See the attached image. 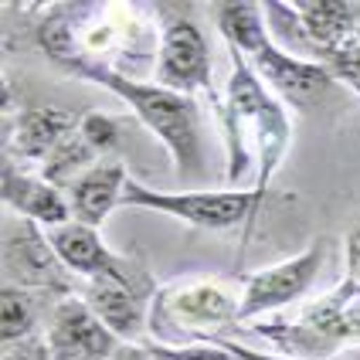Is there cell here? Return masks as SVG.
<instances>
[{
    "instance_id": "obj_5",
    "label": "cell",
    "mask_w": 360,
    "mask_h": 360,
    "mask_svg": "<svg viewBox=\"0 0 360 360\" xmlns=\"http://www.w3.org/2000/svg\"><path fill=\"white\" fill-rule=\"evenodd\" d=\"M289 11L313 58L360 96V0H296Z\"/></svg>"
},
{
    "instance_id": "obj_10",
    "label": "cell",
    "mask_w": 360,
    "mask_h": 360,
    "mask_svg": "<svg viewBox=\"0 0 360 360\" xmlns=\"http://www.w3.org/2000/svg\"><path fill=\"white\" fill-rule=\"evenodd\" d=\"M245 61L252 65V72L259 75L262 85L276 92V99L289 102V105H296V109L313 105V102L323 99V96L337 85V79L323 68L320 61L296 58V55L282 51L272 38L262 41Z\"/></svg>"
},
{
    "instance_id": "obj_3",
    "label": "cell",
    "mask_w": 360,
    "mask_h": 360,
    "mask_svg": "<svg viewBox=\"0 0 360 360\" xmlns=\"http://www.w3.org/2000/svg\"><path fill=\"white\" fill-rule=\"evenodd\" d=\"M65 72L75 75V79L92 82V85H102L112 96H120L133 109V116L150 133H157V140L170 150L180 177H198L204 170V157H200V116H198V102L191 96L160 89L157 82L126 79L120 72L99 68V65H72Z\"/></svg>"
},
{
    "instance_id": "obj_8",
    "label": "cell",
    "mask_w": 360,
    "mask_h": 360,
    "mask_svg": "<svg viewBox=\"0 0 360 360\" xmlns=\"http://www.w3.org/2000/svg\"><path fill=\"white\" fill-rule=\"evenodd\" d=\"M153 82L191 99L194 92H211V44L198 27V20L184 14L160 18V51Z\"/></svg>"
},
{
    "instance_id": "obj_11",
    "label": "cell",
    "mask_w": 360,
    "mask_h": 360,
    "mask_svg": "<svg viewBox=\"0 0 360 360\" xmlns=\"http://www.w3.org/2000/svg\"><path fill=\"white\" fill-rule=\"evenodd\" d=\"M44 340L51 347L55 360H112V354L122 343L82 296L55 302Z\"/></svg>"
},
{
    "instance_id": "obj_12",
    "label": "cell",
    "mask_w": 360,
    "mask_h": 360,
    "mask_svg": "<svg viewBox=\"0 0 360 360\" xmlns=\"http://www.w3.org/2000/svg\"><path fill=\"white\" fill-rule=\"evenodd\" d=\"M323 265V245H309L302 255L269 265L252 272L248 279L241 282V320L252 316H265L272 309H282L289 302H296L313 285L316 272Z\"/></svg>"
},
{
    "instance_id": "obj_24",
    "label": "cell",
    "mask_w": 360,
    "mask_h": 360,
    "mask_svg": "<svg viewBox=\"0 0 360 360\" xmlns=\"http://www.w3.org/2000/svg\"><path fill=\"white\" fill-rule=\"evenodd\" d=\"M211 343H221L235 360H300V357H285V354H279V357H276V354H262V350H252V347H245V343L221 340V337L218 340H211Z\"/></svg>"
},
{
    "instance_id": "obj_9",
    "label": "cell",
    "mask_w": 360,
    "mask_h": 360,
    "mask_svg": "<svg viewBox=\"0 0 360 360\" xmlns=\"http://www.w3.org/2000/svg\"><path fill=\"white\" fill-rule=\"evenodd\" d=\"M4 285L55 292L61 300L72 296V272L61 265L44 228L34 221H20L14 231L4 235Z\"/></svg>"
},
{
    "instance_id": "obj_18",
    "label": "cell",
    "mask_w": 360,
    "mask_h": 360,
    "mask_svg": "<svg viewBox=\"0 0 360 360\" xmlns=\"http://www.w3.org/2000/svg\"><path fill=\"white\" fill-rule=\"evenodd\" d=\"M96 163H99V153H96V150L85 143V136L75 129L48 160L41 163V177L48 180L51 187H58V191H72L75 180L85 177Z\"/></svg>"
},
{
    "instance_id": "obj_20",
    "label": "cell",
    "mask_w": 360,
    "mask_h": 360,
    "mask_svg": "<svg viewBox=\"0 0 360 360\" xmlns=\"http://www.w3.org/2000/svg\"><path fill=\"white\" fill-rule=\"evenodd\" d=\"M79 133L85 136V143L96 150V153H112L120 150V140H122V120L116 116H105V112H89L79 120Z\"/></svg>"
},
{
    "instance_id": "obj_25",
    "label": "cell",
    "mask_w": 360,
    "mask_h": 360,
    "mask_svg": "<svg viewBox=\"0 0 360 360\" xmlns=\"http://www.w3.org/2000/svg\"><path fill=\"white\" fill-rule=\"evenodd\" d=\"M112 360H157L146 347H140V343H120V350L112 354Z\"/></svg>"
},
{
    "instance_id": "obj_21",
    "label": "cell",
    "mask_w": 360,
    "mask_h": 360,
    "mask_svg": "<svg viewBox=\"0 0 360 360\" xmlns=\"http://www.w3.org/2000/svg\"><path fill=\"white\" fill-rule=\"evenodd\" d=\"M157 360H235L221 343H191V347H163V343H143Z\"/></svg>"
},
{
    "instance_id": "obj_4",
    "label": "cell",
    "mask_w": 360,
    "mask_h": 360,
    "mask_svg": "<svg viewBox=\"0 0 360 360\" xmlns=\"http://www.w3.org/2000/svg\"><path fill=\"white\" fill-rule=\"evenodd\" d=\"M241 320V289L224 279H174L150 309V343H211L221 326Z\"/></svg>"
},
{
    "instance_id": "obj_15",
    "label": "cell",
    "mask_w": 360,
    "mask_h": 360,
    "mask_svg": "<svg viewBox=\"0 0 360 360\" xmlns=\"http://www.w3.org/2000/svg\"><path fill=\"white\" fill-rule=\"evenodd\" d=\"M126 167L120 160H99L75 187L68 191V204H72V221H79L85 228H96L109 221L112 207L122 204V187H126Z\"/></svg>"
},
{
    "instance_id": "obj_7",
    "label": "cell",
    "mask_w": 360,
    "mask_h": 360,
    "mask_svg": "<svg viewBox=\"0 0 360 360\" xmlns=\"http://www.w3.org/2000/svg\"><path fill=\"white\" fill-rule=\"evenodd\" d=\"M157 292V282L140 262L116 255L105 272L85 282L82 300L122 343H140L143 333H150V309Z\"/></svg>"
},
{
    "instance_id": "obj_14",
    "label": "cell",
    "mask_w": 360,
    "mask_h": 360,
    "mask_svg": "<svg viewBox=\"0 0 360 360\" xmlns=\"http://www.w3.org/2000/svg\"><path fill=\"white\" fill-rule=\"evenodd\" d=\"M4 204L18 211L24 221H34L41 228H61L72 221V204L58 187H51L44 177L14 174V160L4 157V184H0Z\"/></svg>"
},
{
    "instance_id": "obj_17",
    "label": "cell",
    "mask_w": 360,
    "mask_h": 360,
    "mask_svg": "<svg viewBox=\"0 0 360 360\" xmlns=\"http://www.w3.org/2000/svg\"><path fill=\"white\" fill-rule=\"evenodd\" d=\"M265 7L252 4V0H224L214 7V20H218L221 38L228 41V48H235L238 55H252L262 41L269 38L265 31Z\"/></svg>"
},
{
    "instance_id": "obj_23",
    "label": "cell",
    "mask_w": 360,
    "mask_h": 360,
    "mask_svg": "<svg viewBox=\"0 0 360 360\" xmlns=\"http://www.w3.org/2000/svg\"><path fill=\"white\" fill-rule=\"evenodd\" d=\"M340 289H347L350 296H360V221L347 235V276H343Z\"/></svg>"
},
{
    "instance_id": "obj_1",
    "label": "cell",
    "mask_w": 360,
    "mask_h": 360,
    "mask_svg": "<svg viewBox=\"0 0 360 360\" xmlns=\"http://www.w3.org/2000/svg\"><path fill=\"white\" fill-rule=\"evenodd\" d=\"M48 58L72 65H99L126 79L157 68L160 34L133 4H58L38 31Z\"/></svg>"
},
{
    "instance_id": "obj_16",
    "label": "cell",
    "mask_w": 360,
    "mask_h": 360,
    "mask_svg": "<svg viewBox=\"0 0 360 360\" xmlns=\"http://www.w3.org/2000/svg\"><path fill=\"white\" fill-rule=\"evenodd\" d=\"M48 241L55 248V255L61 259V265L72 272V276H82V279H96L99 272H105L112 265V252L102 245L99 231L96 228H85L79 221H68L61 228H48Z\"/></svg>"
},
{
    "instance_id": "obj_2",
    "label": "cell",
    "mask_w": 360,
    "mask_h": 360,
    "mask_svg": "<svg viewBox=\"0 0 360 360\" xmlns=\"http://www.w3.org/2000/svg\"><path fill=\"white\" fill-rule=\"evenodd\" d=\"M228 55H231V75L224 99L218 102L224 146H228L224 180L231 184V191H241L238 184L248 177V170H255L252 191L265 200L269 184L292 140V122L285 105L262 85L245 55H238L235 48H228Z\"/></svg>"
},
{
    "instance_id": "obj_13",
    "label": "cell",
    "mask_w": 360,
    "mask_h": 360,
    "mask_svg": "<svg viewBox=\"0 0 360 360\" xmlns=\"http://www.w3.org/2000/svg\"><path fill=\"white\" fill-rule=\"evenodd\" d=\"M75 129H79V120L68 109H55V105L20 109L14 126H7V157L44 163Z\"/></svg>"
},
{
    "instance_id": "obj_22",
    "label": "cell",
    "mask_w": 360,
    "mask_h": 360,
    "mask_svg": "<svg viewBox=\"0 0 360 360\" xmlns=\"http://www.w3.org/2000/svg\"><path fill=\"white\" fill-rule=\"evenodd\" d=\"M0 360H55L51 347L44 337H27V340H18V343H4V354Z\"/></svg>"
},
{
    "instance_id": "obj_19",
    "label": "cell",
    "mask_w": 360,
    "mask_h": 360,
    "mask_svg": "<svg viewBox=\"0 0 360 360\" xmlns=\"http://www.w3.org/2000/svg\"><path fill=\"white\" fill-rule=\"evenodd\" d=\"M34 330H38V309H34L31 292L18 285H4L0 289V340H27L34 337Z\"/></svg>"
},
{
    "instance_id": "obj_6",
    "label": "cell",
    "mask_w": 360,
    "mask_h": 360,
    "mask_svg": "<svg viewBox=\"0 0 360 360\" xmlns=\"http://www.w3.org/2000/svg\"><path fill=\"white\" fill-rule=\"evenodd\" d=\"M122 207H140V211H157L170 218L187 221L191 228L204 231H231V228H248L259 218L262 198L255 191H184V194H167L153 191L140 180H126L122 187Z\"/></svg>"
}]
</instances>
